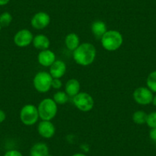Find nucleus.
<instances>
[{
	"mask_svg": "<svg viewBox=\"0 0 156 156\" xmlns=\"http://www.w3.org/2000/svg\"><path fill=\"white\" fill-rule=\"evenodd\" d=\"M97 57V49L91 43L85 42L80 44L77 48L73 51V58L75 62L80 66L90 65Z\"/></svg>",
	"mask_w": 156,
	"mask_h": 156,
	"instance_id": "obj_1",
	"label": "nucleus"
},
{
	"mask_svg": "<svg viewBox=\"0 0 156 156\" xmlns=\"http://www.w3.org/2000/svg\"><path fill=\"white\" fill-rule=\"evenodd\" d=\"M100 40L103 48L108 51H117L123 43L122 34L116 30H108Z\"/></svg>",
	"mask_w": 156,
	"mask_h": 156,
	"instance_id": "obj_2",
	"label": "nucleus"
},
{
	"mask_svg": "<svg viewBox=\"0 0 156 156\" xmlns=\"http://www.w3.org/2000/svg\"><path fill=\"white\" fill-rule=\"evenodd\" d=\"M39 118L41 120L51 121L58 113V104L51 98H45L37 106Z\"/></svg>",
	"mask_w": 156,
	"mask_h": 156,
	"instance_id": "obj_3",
	"label": "nucleus"
},
{
	"mask_svg": "<svg viewBox=\"0 0 156 156\" xmlns=\"http://www.w3.org/2000/svg\"><path fill=\"white\" fill-rule=\"evenodd\" d=\"M53 77L47 71H40L35 74L33 79V85L37 92L45 94L51 89Z\"/></svg>",
	"mask_w": 156,
	"mask_h": 156,
	"instance_id": "obj_4",
	"label": "nucleus"
},
{
	"mask_svg": "<svg viewBox=\"0 0 156 156\" xmlns=\"http://www.w3.org/2000/svg\"><path fill=\"white\" fill-rule=\"evenodd\" d=\"M20 120L24 125L33 126L37 122L39 114L37 107L33 104H26L21 109L19 113Z\"/></svg>",
	"mask_w": 156,
	"mask_h": 156,
	"instance_id": "obj_5",
	"label": "nucleus"
},
{
	"mask_svg": "<svg viewBox=\"0 0 156 156\" xmlns=\"http://www.w3.org/2000/svg\"><path fill=\"white\" fill-rule=\"evenodd\" d=\"M74 106L82 112H89L94 106V100L92 96L88 93L80 92L73 97Z\"/></svg>",
	"mask_w": 156,
	"mask_h": 156,
	"instance_id": "obj_6",
	"label": "nucleus"
},
{
	"mask_svg": "<svg viewBox=\"0 0 156 156\" xmlns=\"http://www.w3.org/2000/svg\"><path fill=\"white\" fill-rule=\"evenodd\" d=\"M133 97L136 103L139 105L145 106V105H148L152 103L154 96H153L152 92L148 87H140L135 90Z\"/></svg>",
	"mask_w": 156,
	"mask_h": 156,
	"instance_id": "obj_7",
	"label": "nucleus"
},
{
	"mask_svg": "<svg viewBox=\"0 0 156 156\" xmlns=\"http://www.w3.org/2000/svg\"><path fill=\"white\" fill-rule=\"evenodd\" d=\"M33 36L32 32L27 28L19 30L14 36V43L19 48H25L32 44Z\"/></svg>",
	"mask_w": 156,
	"mask_h": 156,
	"instance_id": "obj_8",
	"label": "nucleus"
},
{
	"mask_svg": "<svg viewBox=\"0 0 156 156\" xmlns=\"http://www.w3.org/2000/svg\"><path fill=\"white\" fill-rule=\"evenodd\" d=\"M51 22V17L45 12H38L31 18V25L37 30H42L47 28Z\"/></svg>",
	"mask_w": 156,
	"mask_h": 156,
	"instance_id": "obj_9",
	"label": "nucleus"
},
{
	"mask_svg": "<svg viewBox=\"0 0 156 156\" xmlns=\"http://www.w3.org/2000/svg\"><path fill=\"white\" fill-rule=\"evenodd\" d=\"M55 126L51 121L41 120L37 126V133L44 139H51L55 134Z\"/></svg>",
	"mask_w": 156,
	"mask_h": 156,
	"instance_id": "obj_10",
	"label": "nucleus"
},
{
	"mask_svg": "<svg viewBox=\"0 0 156 156\" xmlns=\"http://www.w3.org/2000/svg\"><path fill=\"white\" fill-rule=\"evenodd\" d=\"M55 61H56L55 54L49 49L40 51L37 55V61L43 67H50Z\"/></svg>",
	"mask_w": 156,
	"mask_h": 156,
	"instance_id": "obj_11",
	"label": "nucleus"
},
{
	"mask_svg": "<svg viewBox=\"0 0 156 156\" xmlns=\"http://www.w3.org/2000/svg\"><path fill=\"white\" fill-rule=\"evenodd\" d=\"M67 70V65L65 62L61 60H56L50 67L49 73L53 78H61L64 76Z\"/></svg>",
	"mask_w": 156,
	"mask_h": 156,
	"instance_id": "obj_12",
	"label": "nucleus"
},
{
	"mask_svg": "<svg viewBox=\"0 0 156 156\" xmlns=\"http://www.w3.org/2000/svg\"><path fill=\"white\" fill-rule=\"evenodd\" d=\"M32 44L33 46H34L36 49L40 51H43L46 50V49H49L51 41L50 39H49L46 35H44V34H37L35 37H34Z\"/></svg>",
	"mask_w": 156,
	"mask_h": 156,
	"instance_id": "obj_13",
	"label": "nucleus"
},
{
	"mask_svg": "<svg viewBox=\"0 0 156 156\" xmlns=\"http://www.w3.org/2000/svg\"><path fill=\"white\" fill-rule=\"evenodd\" d=\"M80 90V83L78 80L72 78L67 81L65 84V93L69 97H72L78 94Z\"/></svg>",
	"mask_w": 156,
	"mask_h": 156,
	"instance_id": "obj_14",
	"label": "nucleus"
},
{
	"mask_svg": "<svg viewBox=\"0 0 156 156\" xmlns=\"http://www.w3.org/2000/svg\"><path fill=\"white\" fill-rule=\"evenodd\" d=\"M107 31V26L103 21H94L91 25V31L96 38L101 39V37Z\"/></svg>",
	"mask_w": 156,
	"mask_h": 156,
	"instance_id": "obj_15",
	"label": "nucleus"
},
{
	"mask_svg": "<svg viewBox=\"0 0 156 156\" xmlns=\"http://www.w3.org/2000/svg\"><path fill=\"white\" fill-rule=\"evenodd\" d=\"M49 154V148L44 142L34 144L30 150V156H47Z\"/></svg>",
	"mask_w": 156,
	"mask_h": 156,
	"instance_id": "obj_16",
	"label": "nucleus"
},
{
	"mask_svg": "<svg viewBox=\"0 0 156 156\" xmlns=\"http://www.w3.org/2000/svg\"><path fill=\"white\" fill-rule=\"evenodd\" d=\"M64 43L68 50L73 51L76 50L78 48V46L80 45V37L76 33H69L65 37L64 40Z\"/></svg>",
	"mask_w": 156,
	"mask_h": 156,
	"instance_id": "obj_17",
	"label": "nucleus"
},
{
	"mask_svg": "<svg viewBox=\"0 0 156 156\" xmlns=\"http://www.w3.org/2000/svg\"><path fill=\"white\" fill-rule=\"evenodd\" d=\"M147 116H148V114L145 111H136L133 114V121L138 125H142V124L146 123Z\"/></svg>",
	"mask_w": 156,
	"mask_h": 156,
	"instance_id": "obj_18",
	"label": "nucleus"
},
{
	"mask_svg": "<svg viewBox=\"0 0 156 156\" xmlns=\"http://www.w3.org/2000/svg\"><path fill=\"white\" fill-rule=\"evenodd\" d=\"M53 100L58 105H64L67 103L69 100V97L65 91H58L54 94Z\"/></svg>",
	"mask_w": 156,
	"mask_h": 156,
	"instance_id": "obj_19",
	"label": "nucleus"
},
{
	"mask_svg": "<svg viewBox=\"0 0 156 156\" xmlns=\"http://www.w3.org/2000/svg\"><path fill=\"white\" fill-rule=\"evenodd\" d=\"M147 87L151 92L156 93V70L151 72L146 80Z\"/></svg>",
	"mask_w": 156,
	"mask_h": 156,
	"instance_id": "obj_20",
	"label": "nucleus"
},
{
	"mask_svg": "<svg viewBox=\"0 0 156 156\" xmlns=\"http://www.w3.org/2000/svg\"><path fill=\"white\" fill-rule=\"evenodd\" d=\"M12 22V16L8 12H4L0 15V25L2 27H8Z\"/></svg>",
	"mask_w": 156,
	"mask_h": 156,
	"instance_id": "obj_21",
	"label": "nucleus"
},
{
	"mask_svg": "<svg viewBox=\"0 0 156 156\" xmlns=\"http://www.w3.org/2000/svg\"><path fill=\"white\" fill-rule=\"evenodd\" d=\"M146 124L149 128H156V111L148 114Z\"/></svg>",
	"mask_w": 156,
	"mask_h": 156,
	"instance_id": "obj_22",
	"label": "nucleus"
},
{
	"mask_svg": "<svg viewBox=\"0 0 156 156\" xmlns=\"http://www.w3.org/2000/svg\"><path fill=\"white\" fill-rule=\"evenodd\" d=\"M62 81L61 80V79H58V78H53V80H52L51 83V88H54L55 90H59L62 87Z\"/></svg>",
	"mask_w": 156,
	"mask_h": 156,
	"instance_id": "obj_23",
	"label": "nucleus"
},
{
	"mask_svg": "<svg viewBox=\"0 0 156 156\" xmlns=\"http://www.w3.org/2000/svg\"><path fill=\"white\" fill-rule=\"evenodd\" d=\"M4 156H23L22 152L16 149H12L9 151H6L4 154Z\"/></svg>",
	"mask_w": 156,
	"mask_h": 156,
	"instance_id": "obj_24",
	"label": "nucleus"
},
{
	"mask_svg": "<svg viewBox=\"0 0 156 156\" xmlns=\"http://www.w3.org/2000/svg\"><path fill=\"white\" fill-rule=\"evenodd\" d=\"M149 137L151 140L156 142V128L151 129L149 132Z\"/></svg>",
	"mask_w": 156,
	"mask_h": 156,
	"instance_id": "obj_25",
	"label": "nucleus"
},
{
	"mask_svg": "<svg viewBox=\"0 0 156 156\" xmlns=\"http://www.w3.org/2000/svg\"><path fill=\"white\" fill-rule=\"evenodd\" d=\"M6 119V114L3 110L0 109V123L3 122Z\"/></svg>",
	"mask_w": 156,
	"mask_h": 156,
	"instance_id": "obj_26",
	"label": "nucleus"
},
{
	"mask_svg": "<svg viewBox=\"0 0 156 156\" xmlns=\"http://www.w3.org/2000/svg\"><path fill=\"white\" fill-rule=\"evenodd\" d=\"M9 2L10 0H0V6H3V5H7Z\"/></svg>",
	"mask_w": 156,
	"mask_h": 156,
	"instance_id": "obj_27",
	"label": "nucleus"
},
{
	"mask_svg": "<svg viewBox=\"0 0 156 156\" xmlns=\"http://www.w3.org/2000/svg\"><path fill=\"white\" fill-rule=\"evenodd\" d=\"M71 156H87V154H83V153H76V154H73Z\"/></svg>",
	"mask_w": 156,
	"mask_h": 156,
	"instance_id": "obj_28",
	"label": "nucleus"
},
{
	"mask_svg": "<svg viewBox=\"0 0 156 156\" xmlns=\"http://www.w3.org/2000/svg\"><path fill=\"white\" fill-rule=\"evenodd\" d=\"M152 103L154 106H156V95L153 97V100H152Z\"/></svg>",
	"mask_w": 156,
	"mask_h": 156,
	"instance_id": "obj_29",
	"label": "nucleus"
},
{
	"mask_svg": "<svg viewBox=\"0 0 156 156\" xmlns=\"http://www.w3.org/2000/svg\"><path fill=\"white\" fill-rule=\"evenodd\" d=\"M1 29H2V26H1V25H0V31H1Z\"/></svg>",
	"mask_w": 156,
	"mask_h": 156,
	"instance_id": "obj_30",
	"label": "nucleus"
},
{
	"mask_svg": "<svg viewBox=\"0 0 156 156\" xmlns=\"http://www.w3.org/2000/svg\"><path fill=\"white\" fill-rule=\"evenodd\" d=\"M47 156H53V155H51V154H48V155H47Z\"/></svg>",
	"mask_w": 156,
	"mask_h": 156,
	"instance_id": "obj_31",
	"label": "nucleus"
}]
</instances>
